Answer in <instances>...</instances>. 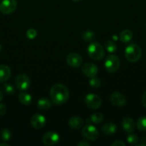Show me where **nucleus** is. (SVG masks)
I'll use <instances>...</instances> for the list:
<instances>
[{"label": "nucleus", "instance_id": "obj_1", "mask_svg": "<svg viewBox=\"0 0 146 146\" xmlns=\"http://www.w3.org/2000/svg\"><path fill=\"white\" fill-rule=\"evenodd\" d=\"M50 97L54 104L62 105L67 102L69 98V91L65 86L57 84L50 89Z\"/></svg>", "mask_w": 146, "mask_h": 146}, {"label": "nucleus", "instance_id": "obj_2", "mask_svg": "<svg viewBox=\"0 0 146 146\" xmlns=\"http://www.w3.org/2000/svg\"><path fill=\"white\" fill-rule=\"evenodd\" d=\"M141 55V48L137 44H130L126 48L125 51V58L130 62H137L140 58Z\"/></svg>", "mask_w": 146, "mask_h": 146}, {"label": "nucleus", "instance_id": "obj_3", "mask_svg": "<svg viewBox=\"0 0 146 146\" xmlns=\"http://www.w3.org/2000/svg\"><path fill=\"white\" fill-rule=\"evenodd\" d=\"M87 54L92 59L100 61L104 57V51L102 46L99 43L93 42L88 46Z\"/></svg>", "mask_w": 146, "mask_h": 146}, {"label": "nucleus", "instance_id": "obj_4", "mask_svg": "<svg viewBox=\"0 0 146 146\" xmlns=\"http://www.w3.org/2000/svg\"><path fill=\"white\" fill-rule=\"evenodd\" d=\"M120 58L116 55H109L106 58L104 66L106 70L110 73H115L120 68Z\"/></svg>", "mask_w": 146, "mask_h": 146}, {"label": "nucleus", "instance_id": "obj_5", "mask_svg": "<svg viewBox=\"0 0 146 146\" xmlns=\"http://www.w3.org/2000/svg\"><path fill=\"white\" fill-rule=\"evenodd\" d=\"M82 133L84 138L90 140V141H94L98 138L99 135V132L97 128L94 126V125L90 123L84 125L82 131Z\"/></svg>", "mask_w": 146, "mask_h": 146}, {"label": "nucleus", "instance_id": "obj_6", "mask_svg": "<svg viewBox=\"0 0 146 146\" xmlns=\"http://www.w3.org/2000/svg\"><path fill=\"white\" fill-rule=\"evenodd\" d=\"M17 7L16 0H3L0 4V11L4 14H9L14 12Z\"/></svg>", "mask_w": 146, "mask_h": 146}, {"label": "nucleus", "instance_id": "obj_7", "mask_svg": "<svg viewBox=\"0 0 146 146\" xmlns=\"http://www.w3.org/2000/svg\"><path fill=\"white\" fill-rule=\"evenodd\" d=\"M15 83L17 88L20 91H27L30 86V80L25 74H19L16 78Z\"/></svg>", "mask_w": 146, "mask_h": 146}, {"label": "nucleus", "instance_id": "obj_8", "mask_svg": "<svg viewBox=\"0 0 146 146\" xmlns=\"http://www.w3.org/2000/svg\"><path fill=\"white\" fill-rule=\"evenodd\" d=\"M84 101L90 108H93V109H97L100 108L102 104L101 98L94 94H87L85 96Z\"/></svg>", "mask_w": 146, "mask_h": 146}, {"label": "nucleus", "instance_id": "obj_9", "mask_svg": "<svg viewBox=\"0 0 146 146\" xmlns=\"http://www.w3.org/2000/svg\"><path fill=\"white\" fill-rule=\"evenodd\" d=\"M60 135L54 132H47L42 138V142L44 145L51 146L56 145L60 141Z\"/></svg>", "mask_w": 146, "mask_h": 146}, {"label": "nucleus", "instance_id": "obj_10", "mask_svg": "<svg viewBox=\"0 0 146 146\" xmlns=\"http://www.w3.org/2000/svg\"><path fill=\"white\" fill-rule=\"evenodd\" d=\"M82 71L84 75L87 76V77L92 78L97 76L98 73V68L95 64L92 63H86L82 67Z\"/></svg>", "mask_w": 146, "mask_h": 146}, {"label": "nucleus", "instance_id": "obj_11", "mask_svg": "<svg viewBox=\"0 0 146 146\" xmlns=\"http://www.w3.org/2000/svg\"><path fill=\"white\" fill-rule=\"evenodd\" d=\"M31 125L36 129H40L42 128L46 123L45 117L41 114H35L33 115L30 120Z\"/></svg>", "mask_w": 146, "mask_h": 146}, {"label": "nucleus", "instance_id": "obj_12", "mask_svg": "<svg viewBox=\"0 0 146 146\" xmlns=\"http://www.w3.org/2000/svg\"><path fill=\"white\" fill-rule=\"evenodd\" d=\"M67 63L72 67L80 66L82 62V58L81 56L76 53L70 54L67 57Z\"/></svg>", "mask_w": 146, "mask_h": 146}, {"label": "nucleus", "instance_id": "obj_13", "mask_svg": "<svg viewBox=\"0 0 146 146\" xmlns=\"http://www.w3.org/2000/svg\"><path fill=\"white\" fill-rule=\"evenodd\" d=\"M110 101L112 104L117 107H122L125 104V97L122 94L118 92L113 93L110 96Z\"/></svg>", "mask_w": 146, "mask_h": 146}, {"label": "nucleus", "instance_id": "obj_14", "mask_svg": "<svg viewBox=\"0 0 146 146\" xmlns=\"http://www.w3.org/2000/svg\"><path fill=\"white\" fill-rule=\"evenodd\" d=\"M122 125H123V130L127 133H133L135 131V128L134 121L130 117H126L123 120Z\"/></svg>", "mask_w": 146, "mask_h": 146}, {"label": "nucleus", "instance_id": "obj_15", "mask_svg": "<svg viewBox=\"0 0 146 146\" xmlns=\"http://www.w3.org/2000/svg\"><path fill=\"white\" fill-rule=\"evenodd\" d=\"M11 76V70L7 65H0V83L5 82Z\"/></svg>", "mask_w": 146, "mask_h": 146}, {"label": "nucleus", "instance_id": "obj_16", "mask_svg": "<svg viewBox=\"0 0 146 146\" xmlns=\"http://www.w3.org/2000/svg\"><path fill=\"white\" fill-rule=\"evenodd\" d=\"M117 127L113 123H106L102 127V131L106 135H112L116 132Z\"/></svg>", "mask_w": 146, "mask_h": 146}, {"label": "nucleus", "instance_id": "obj_17", "mask_svg": "<svg viewBox=\"0 0 146 146\" xmlns=\"http://www.w3.org/2000/svg\"><path fill=\"white\" fill-rule=\"evenodd\" d=\"M69 125L74 130L80 129L83 125V120L78 116L72 117L69 121Z\"/></svg>", "mask_w": 146, "mask_h": 146}, {"label": "nucleus", "instance_id": "obj_18", "mask_svg": "<svg viewBox=\"0 0 146 146\" xmlns=\"http://www.w3.org/2000/svg\"><path fill=\"white\" fill-rule=\"evenodd\" d=\"M103 121V115L100 113H93L88 119L87 120V123L92 124V125H95V124H100L101 123L102 121Z\"/></svg>", "mask_w": 146, "mask_h": 146}, {"label": "nucleus", "instance_id": "obj_19", "mask_svg": "<svg viewBox=\"0 0 146 146\" xmlns=\"http://www.w3.org/2000/svg\"><path fill=\"white\" fill-rule=\"evenodd\" d=\"M133 32L130 30L126 29L122 31L120 34V39L122 42L127 43L133 38Z\"/></svg>", "mask_w": 146, "mask_h": 146}, {"label": "nucleus", "instance_id": "obj_20", "mask_svg": "<svg viewBox=\"0 0 146 146\" xmlns=\"http://www.w3.org/2000/svg\"><path fill=\"white\" fill-rule=\"evenodd\" d=\"M19 100L20 102L24 105H29L31 103L32 101V97L29 94L27 93H21L19 95Z\"/></svg>", "mask_w": 146, "mask_h": 146}, {"label": "nucleus", "instance_id": "obj_21", "mask_svg": "<svg viewBox=\"0 0 146 146\" xmlns=\"http://www.w3.org/2000/svg\"><path fill=\"white\" fill-rule=\"evenodd\" d=\"M37 106L42 110H47L52 107V103L47 98H41L37 102Z\"/></svg>", "mask_w": 146, "mask_h": 146}, {"label": "nucleus", "instance_id": "obj_22", "mask_svg": "<svg viewBox=\"0 0 146 146\" xmlns=\"http://www.w3.org/2000/svg\"><path fill=\"white\" fill-rule=\"evenodd\" d=\"M137 127L140 131H146V116L139 118L137 122Z\"/></svg>", "mask_w": 146, "mask_h": 146}, {"label": "nucleus", "instance_id": "obj_23", "mask_svg": "<svg viewBox=\"0 0 146 146\" xmlns=\"http://www.w3.org/2000/svg\"><path fill=\"white\" fill-rule=\"evenodd\" d=\"M11 132L8 128H3L1 131V138L4 141H9L11 139Z\"/></svg>", "mask_w": 146, "mask_h": 146}, {"label": "nucleus", "instance_id": "obj_24", "mask_svg": "<svg viewBox=\"0 0 146 146\" xmlns=\"http://www.w3.org/2000/svg\"><path fill=\"white\" fill-rule=\"evenodd\" d=\"M104 46H105L106 50L110 53H114L115 51H116V49H117L116 44L111 41H106L105 44H104Z\"/></svg>", "mask_w": 146, "mask_h": 146}, {"label": "nucleus", "instance_id": "obj_25", "mask_svg": "<svg viewBox=\"0 0 146 146\" xmlns=\"http://www.w3.org/2000/svg\"><path fill=\"white\" fill-rule=\"evenodd\" d=\"M89 84H90V86H91L92 88H99L101 85V81L100 80V78H97L96 76L92 77L90 78V81H89Z\"/></svg>", "mask_w": 146, "mask_h": 146}, {"label": "nucleus", "instance_id": "obj_26", "mask_svg": "<svg viewBox=\"0 0 146 146\" xmlns=\"http://www.w3.org/2000/svg\"><path fill=\"white\" fill-rule=\"evenodd\" d=\"M82 38H83V40L84 41H91L94 38V33L92 31H84V32L82 34Z\"/></svg>", "mask_w": 146, "mask_h": 146}, {"label": "nucleus", "instance_id": "obj_27", "mask_svg": "<svg viewBox=\"0 0 146 146\" xmlns=\"http://www.w3.org/2000/svg\"><path fill=\"white\" fill-rule=\"evenodd\" d=\"M127 142L130 144H131V145H135V144H136L138 142V137L131 133H130L127 135Z\"/></svg>", "mask_w": 146, "mask_h": 146}, {"label": "nucleus", "instance_id": "obj_28", "mask_svg": "<svg viewBox=\"0 0 146 146\" xmlns=\"http://www.w3.org/2000/svg\"><path fill=\"white\" fill-rule=\"evenodd\" d=\"M37 35V32L35 29H29L26 32V36L29 39H34V38H36Z\"/></svg>", "mask_w": 146, "mask_h": 146}, {"label": "nucleus", "instance_id": "obj_29", "mask_svg": "<svg viewBox=\"0 0 146 146\" xmlns=\"http://www.w3.org/2000/svg\"><path fill=\"white\" fill-rule=\"evenodd\" d=\"M4 91L6 92V94H8V95H12V94L14 93V87H13L10 84H4Z\"/></svg>", "mask_w": 146, "mask_h": 146}, {"label": "nucleus", "instance_id": "obj_30", "mask_svg": "<svg viewBox=\"0 0 146 146\" xmlns=\"http://www.w3.org/2000/svg\"><path fill=\"white\" fill-rule=\"evenodd\" d=\"M7 112V107L4 104H0V116H3Z\"/></svg>", "mask_w": 146, "mask_h": 146}, {"label": "nucleus", "instance_id": "obj_31", "mask_svg": "<svg viewBox=\"0 0 146 146\" xmlns=\"http://www.w3.org/2000/svg\"><path fill=\"white\" fill-rule=\"evenodd\" d=\"M113 146H125V143L122 141H115L114 143H112Z\"/></svg>", "mask_w": 146, "mask_h": 146}, {"label": "nucleus", "instance_id": "obj_32", "mask_svg": "<svg viewBox=\"0 0 146 146\" xmlns=\"http://www.w3.org/2000/svg\"><path fill=\"white\" fill-rule=\"evenodd\" d=\"M77 145L78 146H89L90 145V143H87V141H81L77 143Z\"/></svg>", "mask_w": 146, "mask_h": 146}, {"label": "nucleus", "instance_id": "obj_33", "mask_svg": "<svg viewBox=\"0 0 146 146\" xmlns=\"http://www.w3.org/2000/svg\"><path fill=\"white\" fill-rule=\"evenodd\" d=\"M143 104L145 107L146 108V91L144 93L143 96Z\"/></svg>", "mask_w": 146, "mask_h": 146}, {"label": "nucleus", "instance_id": "obj_34", "mask_svg": "<svg viewBox=\"0 0 146 146\" xmlns=\"http://www.w3.org/2000/svg\"><path fill=\"white\" fill-rule=\"evenodd\" d=\"M2 98H3V94H2V92H1V90H0V101L2 100Z\"/></svg>", "mask_w": 146, "mask_h": 146}, {"label": "nucleus", "instance_id": "obj_35", "mask_svg": "<svg viewBox=\"0 0 146 146\" xmlns=\"http://www.w3.org/2000/svg\"><path fill=\"white\" fill-rule=\"evenodd\" d=\"M0 146H9V144L5 143H3L0 144Z\"/></svg>", "mask_w": 146, "mask_h": 146}, {"label": "nucleus", "instance_id": "obj_36", "mask_svg": "<svg viewBox=\"0 0 146 146\" xmlns=\"http://www.w3.org/2000/svg\"><path fill=\"white\" fill-rule=\"evenodd\" d=\"M137 146H145V144H138V145H137Z\"/></svg>", "mask_w": 146, "mask_h": 146}, {"label": "nucleus", "instance_id": "obj_37", "mask_svg": "<svg viewBox=\"0 0 146 146\" xmlns=\"http://www.w3.org/2000/svg\"><path fill=\"white\" fill-rule=\"evenodd\" d=\"M73 1H75V2H77V1H80L81 0H72Z\"/></svg>", "mask_w": 146, "mask_h": 146}, {"label": "nucleus", "instance_id": "obj_38", "mask_svg": "<svg viewBox=\"0 0 146 146\" xmlns=\"http://www.w3.org/2000/svg\"><path fill=\"white\" fill-rule=\"evenodd\" d=\"M1 44H0V51H1Z\"/></svg>", "mask_w": 146, "mask_h": 146}, {"label": "nucleus", "instance_id": "obj_39", "mask_svg": "<svg viewBox=\"0 0 146 146\" xmlns=\"http://www.w3.org/2000/svg\"><path fill=\"white\" fill-rule=\"evenodd\" d=\"M145 27H146V24H145Z\"/></svg>", "mask_w": 146, "mask_h": 146}]
</instances>
